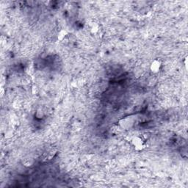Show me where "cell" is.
Wrapping results in <instances>:
<instances>
[{
    "label": "cell",
    "instance_id": "obj_6",
    "mask_svg": "<svg viewBox=\"0 0 188 188\" xmlns=\"http://www.w3.org/2000/svg\"><path fill=\"white\" fill-rule=\"evenodd\" d=\"M35 161V159H33L31 156H28V157H25L22 160V165L25 168H32L34 166Z\"/></svg>",
    "mask_w": 188,
    "mask_h": 188
},
{
    "label": "cell",
    "instance_id": "obj_8",
    "mask_svg": "<svg viewBox=\"0 0 188 188\" xmlns=\"http://www.w3.org/2000/svg\"><path fill=\"white\" fill-rule=\"evenodd\" d=\"M99 29H100V26H99V24L94 23L93 25H92L91 28H90V32H91L92 34L95 35L99 32Z\"/></svg>",
    "mask_w": 188,
    "mask_h": 188
},
{
    "label": "cell",
    "instance_id": "obj_7",
    "mask_svg": "<svg viewBox=\"0 0 188 188\" xmlns=\"http://www.w3.org/2000/svg\"><path fill=\"white\" fill-rule=\"evenodd\" d=\"M123 131H124V130H123V129L121 128V127L118 124L115 125V126H113L112 128H111V132L113 134H116V135L121 133V132Z\"/></svg>",
    "mask_w": 188,
    "mask_h": 188
},
{
    "label": "cell",
    "instance_id": "obj_3",
    "mask_svg": "<svg viewBox=\"0 0 188 188\" xmlns=\"http://www.w3.org/2000/svg\"><path fill=\"white\" fill-rule=\"evenodd\" d=\"M162 67H163V61L160 58H156L153 60L150 63L149 69L151 73L156 74H158L161 71Z\"/></svg>",
    "mask_w": 188,
    "mask_h": 188
},
{
    "label": "cell",
    "instance_id": "obj_1",
    "mask_svg": "<svg viewBox=\"0 0 188 188\" xmlns=\"http://www.w3.org/2000/svg\"><path fill=\"white\" fill-rule=\"evenodd\" d=\"M130 144L136 151H142L146 148V140L142 136H133L129 140Z\"/></svg>",
    "mask_w": 188,
    "mask_h": 188
},
{
    "label": "cell",
    "instance_id": "obj_2",
    "mask_svg": "<svg viewBox=\"0 0 188 188\" xmlns=\"http://www.w3.org/2000/svg\"><path fill=\"white\" fill-rule=\"evenodd\" d=\"M118 125L123 129V130H129L132 128L135 125V118L132 116H128L121 118L118 121Z\"/></svg>",
    "mask_w": 188,
    "mask_h": 188
},
{
    "label": "cell",
    "instance_id": "obj_10",
    "mask_svg": "<svg viewBox=\"0 0 188 188\" xmlns=\"http://www.w3.org/2000/svg\"><path fill=\"white\" fill-rule=\"evenodd\" d=\"M39 91L40 89L37 85L34 84L32 85V87H31V93H32V95H37V94L39 93Z\"/></svg>",
    "mask_w": 188,
    "mask_h": 188
},
{
    "label": "cell",
    "instance_id": "obj_4",
    "mask_svg": "<svg viewBox=\"0 0 188 188\" xmlns=\"http://www.w3.org/2000/svg\"><path fill=\"white\" fill-rule=\"evenodd\" d=\"M57 153V149L55 147H51L43 153L42 156V160L43 162L50 161L55 157Z\"/></svg>",
    "mask_w": 188,
    "mask_h": 188
},
{
    "label": "cell",
    "instance_id": "obj_9",
    "mask_svg": "<svg viewBox=\"0 0 188 188\" xmlns=\"http://www.w3.org/2000/svg\"><path fill=\"white\" fill-rule=\"evenodd\" d=\"M35 118H37V119L40 120V119H42V118H44L45 113L42 110V109H41V108H39V109H38L37 110H36L35 115Z\"/></svg>",
    "mask_w": 188,
    "mask_h": 188
},
{
    "label": "cell",
    "instance_id": "obj_11",
    "mask_svg": "<svg viewBox=\"0 0 188 188\" xmlns=\"http://www.w3.org/2000/svg\"><path fill=\"white\" fill-rule=\"evenodd\" d=\"M187 61H188V57L186 56L184 58V60H183V63H184V68H185V70L187 71Z\"/></svg>",
    "mask_w": 188,
    "mask_h": 188
},
{
    "label": "cell",
    "instance_id": "obj_5",
    "mask_svg": "<svg viewBox=\"0 0 188 188\" xmlns=\"http://www.w3.org/2000/svg\"><path fill=\"white\" fill-rule=\"evenodd\" d=\"M69 32L65 29H61L57 34V40L59 42H62L69 38Z\"/></svg>",
    "mask_w": 188,
    "mask_h": 188
}]
</instances>
